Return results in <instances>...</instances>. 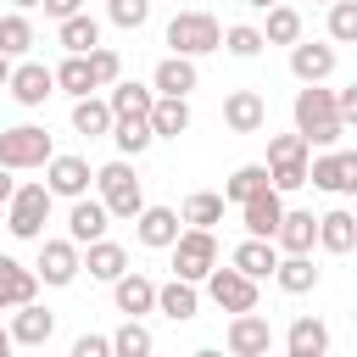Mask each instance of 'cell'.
<instances>
[{
    "mask_svg": "<svg viewBox=\"0 0 357 357\" xmlns=\"http://www.w3.org/2000/svg\"><path fill=\"white\" fill-rule=\"evenodd\" d=\"M290 117H296V134L307 139V151H312V145H318V151H335L340 134H346V123H340V112H335V89H324V84L296 89Z\"/></svg>",
    "mask_w": 357,
    "mask_h": 357,
    "instance_id": "6da1fadb",
    "label": "cell"
},
{
    "mask_svg": "<svg viewBox=\"0 0 357 357\" xmlns=\"http://www.w3.org/2000/svg\"><path fill=\"white\" fill-rule=\"evenodd\" d=\"M95 190H100V206L112 218H123V223H134L145 212V190H139V178H134V167L123 156L106 162V167H95Z\"/></svg>",
    "mask_w": 357,
    "mask_h": 357,
    "instance_id": "7a4b0ae2",
    "label": "cell"
},
{
    "mask_svg": "<svg viewBox=\"0 0 357 357\" xmlns=\"http://www.w3.org/2000/svg\"><path fill=\"white\" fill-rule=\"evenodd\" d=\"M167 45H173V56H212V50H223V22L212 17V11H173V22H167Z\"/></svg>",
    "mask_w": 357,
    "mask_h": 357,
    "instance_id": "3957f363",
    "label": "cell"
},
{
    "mask_svg": "<svg viewBox=\"0 0 357 357\" xmlns=\"http://www.w3.org/2000/svg\"><path fill=\"white\" fill-rule=\"evenodd\" d=\"M50 156H56V145H50V134H45L39 123L0 128V167H11V173H28V167H45Z\"/></svg>",
    "mask_w": 357,
    "mask_h": 357,
    "instance_id": "277c9868",
    "label": "cell"
},
{
    "mask_svg": "<svg viewBox=\"0 0 357 357\" xmlns=\"http://www.w3.org/2000/svg\"><path fill=\"white\" fill-rule=\"evenodd\" d=\"M50 190L45 184H17V195H11V206H6V229L17 234V240H45V218H50Z\"/></svg>",
    "mask_w": 357,
    "mask_h": 357,
    "instance_id": "5b68a950",
    "label": "cell"
},
{
    "mask_svg": "<svg viewBox=\"0 0 357 357\" xmlns=\"http://www.w3.org/2000/svg\"><path fill=\"white\" fill-rule=\"evenodd\" d=\"M212 268H218V234H212V229H184V234L173 240V279L201 284Z\"/></svg>",
    "mask_w": 357,
    "mask_h": 357,
    "instance_id": "8992f818",
    "label": "cell"
},
{
    "mask_svg": "<svg viewBox=\"0 0 357 357\" xmlns=\"http://www.w3.org/2000/svg\"><path fill=\"white\" fill-rule=\"evenodd\" d=\"M33 273H39V284L67 290V284L84 273V251H78L73 240H39V262H33Z\"/></svg>",
    "mask_w": 357,
    "mask_h": 357,
    "instance_id": "52a82bcc",
    "label": "cell"
},
{
    "mask_svg": "<svg viewBox=\"0 0 357 357\" xmlns=\"http://www.w3.org/2000/svg\"><path fill=\"white\" fill-rule=\"evenodd\" d=\"M206 296H212V307H223L229 318H234V312H257V279H245L240 268H212V273H206Z\"/></svg>",
    "mask_w": 357,
    "mask_h": 357,
    "instance_id": "ba28073f",
    "label": "cell"
},
{
    "mask_svg": "<svg viewBox=\"0 0 357 357\" xmlns=\"http://www.w3.org/2000/svg\"><path fill=\"white\" fill-rule=\"evenodd\" d=\"M223 346H229V357H268L273 351V324L262 312H234L229 329H223Z\"/></svg>",
    "mask_w": 357,
    "mask_h": 357,
    "instance_id": "9c48e42d",
    "label": "cell"
},
{
    "mask_svg": "<svg viewBox=\"0 0 357 357\" xmlns=\"http://www.w3.org/2000/svg\"><path fill=\"white\" fill-rule=\"evenodd\" d=\"M6 89H11L17 106H45V100L56 95V67H45V61H17Z\"/></svg>",
    "mask_w": 357,
    "mask_h": 357,
    "instance_id": "30bf717a",
    "label": "cell"
},
{
    "mask_svg": "<svg viewBox=\"0 0 357 357\" xmlns=\"http://www.w3.org/2000/svg\"><path fill=\"white\" fill-rule=\"evenodd\" d=\"M89 184H95V167H89L84 156H50V162H45V190H50V195L78 201V195H89Z\"/></svg>",
    "mask_w": 357,
    "mask_h": 357,
    "instance_id": "8fae6325",
    "label": "cell"
},
{
    "mask_svg": "<svg viewBox=\"0 0 357 357\" xmlns=\"http://www.w3.org/2000/svg\"><path fill=\"white\" fill-rule=\"evenodd\" d=\"M106 229H112V212L100 206V195H78V201H73V212H67V240L84 251V245L106 240Z\"/></svg>",
    "mask_w": 357,
    "mask_h": 357,
    "instance_id": "7c38bea8",
    "label": "cell"
},
{
    "mask_svg": "<svg viewBox=\"0 0 357 357\" xmlns=\"http://www.w3.org/2000/svg\"><path fill=\"white\" fill-rule=\"evenodd\" d=\"M201 84V67L190 61V56H162L156 61V73H151V89L156 95H167V100H190V89Z\"/></svg>",
    "mask_w": 357,
    "mask_h": 357,
    "instance_id": "4fadbf2b",
    "label": "cell"
},
{
    "mask_svg": "<svg viewBox=\"0 0 357 357\" xmlns=\"http://www.w3.org/2000/svg\"><path fill=\"white\" fill-rule=\"evenodd\" d=\"M268 123V100L257 89H229L223 95V128L229 134H257Z\"/></svg>",
    "mask_w": 357,
    "mask_h": 357,
    "instance_id": "5bb4252c",
    "label": "cell"
},
{
    "mask_svg": "<svg viewBox=\"0 0 357 357\" xmlns=\"http://www.w3.org/2000/svg\"><path fill=\"white\" fill-rule=\"evenodd\" d=\"M28 301H39V273L22 268L17 257H0V312H17Z\"/></svg>",
    "mask_w": 357,
    "mask_h": 357,
    "instance_id": "9a60e30c",
    "label": "cell"
},
{
    "mask_svg": "<svg viewBox=\"0 0 357 357\" xmlns=\"http://www.w3.org/2000/svg\"><path fill=\"white\" fill-rule=\"evenodd\" d=\"M240 218H245V234H251V240H273L279 223H284V195H279V190H262L257 201L240 206Z\"/></svg>",
    "mask_w": 357,
    "mask_h": 357,
    "instance_id": "2e32d148",
    "label": "cell"
},
{
    "mask_svg": "<svg viewBox=\"0 0 357 357\" xmlns=\"http://www.w3.org/2000/svg\"><path fill=\"white\" fill-rule=\"evenodd\" d=\"M134 234H139V245H151V251H173V240H178L184 229H178V212H173V206H145V212L134 218Z\"/></svg>",
    "mask_w": 357,
    "mask_h": 357,
    "instance_id": "e0dca14e",
    "label": "cell"
},
{
    "mask_svg": "<svg viewBox=\"0 0 357 357\" xmlns=\"http://www.w3.org/2000/svg\"><path fill=\"white\" fill-rule=\"evenodd\" d=\"M273 245H279V257H312V245H318V218L284 206V223H279Z\"/></svg>",
    "mask_w": 357,
    "mask_h": 357,
    "instance_id": "ac0fdd59",
    "label": "cell"
},
{
    "mask_svg": "<svg viewBox=\"0 0 357 357\" xmlns=\"http://www.w3.org/2000/svg\"><path fill=\"white\" fill-rule=\"evenodd\" d=\"M229 268H240L245 279H257V284H262V279L279 268V245H273V240H251V234H245V240L229 251Z\"/></svg>",
    "mask_w": 357,
    "mask_h": 357,
    "instance_id": "d6986e66",
    "label": "cell"
},
{
    "mask_svg": "<svg viewBox=\"0 0 357 357\" xmlns=\"http://www.w3.org/2000/svg\"><path fill=\"white\" fill-rule=\"evenodd\" d=\"M112 301H117V312L123 318H139V312H156V279H145V273H123L117 284H112Z\"/></svg>",
    "mask_w": 357,
    "mask_h": 357,
    "instance_id": "ffe728a7",
    "label": "cell"
},
{
    "mask_svg": "<svg viewBox=\"0 0 357 357\" xmlns=\"http://www.w3.org/2000/svg\"><path fill=\"white\" fill-rule=\"evenodd\" d=\"M50 335H56V312H50V307L28 301V307L11 312V340H17V346H45Z\"/></svg>",
    "mask_w": 357,
    "mask_h": 357,
    "instance_id": "44dd1931",
    "label": "cell"
},
{
    "mask_svg": "<svg viewBox=\"0 0 357 357\" xmlns=\"http://www.w3.org/2000/svg\"><path fill=\"white\" fill-rule=\"evenodd\" d=\"M290 73L301 78V84H324L329 73H335V45H290Z\"/></svg>",
    "mask_w": 357,
    "mask_h": 357,
    "instance_id": "7402d4cb",
    "label": "cell"
},
{
    "mask_svg": "<svg viewBox=\"0 0 357 357\" xmlns=\"http://www.w3.org/2000/svg\"><path fill=\"white\" fill-rule=\"evenodd\" d=\"M106 106H112V117H117V123H123V117H151L156 89H151V84H134V78H117V84H112V95H106Z\"/></svg>",
    "mask_w": 357,
    "mask_h": 357,
    "instance_id": "603a6c76",
    "label": "cell"
},
{
    "mask_svg": "<svg viewBox=\"0 0 357 357\" xmlns=\"http://www.w3.org/2000/svg\"><path fill=\"white\" fill-rule=\"evenodd\" d=\"M318 245H324V251H335V257H346V251L357 245V212L329 206V212L318 218Z\"/></svg>",
    "mask_w": 357,
    "mask_h": 357,
    "instance_id": "cb8c5ba5",
    "label": "cell"
},
{
    "mask_svg": "<svg viewBox=\"0 0 357 357\" xmlns=\"http://www.w3.org/2000/svg\"><path fill=\"white\" fill-rule=\"evenodd\" d=\"M84 268H89V279L117 284V279L128 273V251H123L117 240H95V245H84Z\"/></svg>",
    "mask_w": 357,
    "mask_h": 357,
    "instance_id": "d4e9b609",
    "label": "cell"
},
{
    "mask_svg": "<svg viewBox=\"0 0 357 357\" xmlns=\"http://www.w3.org/2000/svg\"><path fill=\"white\" fill-rule=\"evenodd\" d=\"M156 312L173 318V324H190L201 312V290L184 284V279H167V284H156Z\"/></svg>",
    "mask_w": 357,
    "mask_h": 357,
    "instance_id": "484cf974",
    "label": "cell"
},
{
    "mask_svg": "<svg viewBox=\"0 0 357 357\" xmlns=\"http://www.w3.org/2000/svg\"><path fill=\"white\" fill-rule=\"evenodd\" d=\"M262 190H273V184H268V162H245V167H234V173L223 178V201H229V206H245V201H257Z\"/></svg>",
    "mask_w": 357,
    "mask_h": 357,
    "instance_id": "4316f807",
    "label": "cell"
},
{
    "mask_svg": "<svg viewBox=\"0 0 357 357\" xmlns=\"http://www.w3.org/2000/svg\"><path fill=\"white\" fill-rule=\"evenodd\" d=\"M307 184H318L329 195H351V184H346V151H318L307 162Z\"/></svg>",
    "mask_w": 357,
    "mask_h": 357,
    "instance_id": "83f0119b",
    "label": "cell"
},
{
    "mask_svg": "<svg viewBox=\"0 0 357 357\" xmlns=\"http://www.w3.org/2000/svg\"><path fill=\"white\" fill-rule=\"evenodd\" d=\"M284 346L296 351V357H329V324L324 318H296L290 324V335H284Z\"/></svg>",
    "mask_w": 357,
    "mask_h": 357,
    "instance_id": "f1b7e54d",
    "label": "cell"
},
{
    "mask_svg": "<svg viewBox=\"0 0 357 357\" xmlns=\"http://www.w3.org/2000/svg\"><path fill=\"white\" fill-rule=\"evenodd\" d=\"M56 39H61V50H67V56H89V50L100 45V22H95L89 11H78V17L56 22Z\"/></svg>",
    "mask_w": 357,
    "mask_h": 357,
    "instance_id": "f546056e",
    "label": "cell"
},
{
    "mask_svg": "<svg viewBox=\"0 0 357 357\" xmlns=\"http://www.w3.org/2000/svg\"><path fill=\"white\" fill-rule=\"evenodd\" d=\"M151 134L156 139H178V134H190V100H167V95H156V106H151Z\"/></svg>",
    "mask_w": 357,
    "mask_h": 357,
    "instance_id": "4dcf8cb0",
    "label": "cell"
},
{
    "mask_svg": "<svg viewBox=\"0 0 357 357\" xmlns=\"http://www.w3.org/2000/svg\"><path fill=\"white\" fill-rule=\"evenodd\" d=\"M112 106L106 100H95V95H84V100H73V128L84 134V139H100V134H112Z\"/></svg>",
    "mask_w": 357,
    "mask_h": 357,
    "instance_id": "1f68e13d",
    "label": "cell"
},
{
    "mask_svg": "<svg viewBox=\"0 0 357 357\" xmlns=\"http://www.w3.org/2000/svg\"><path fill=\"white\" fill-rule=\"evenodd\" d=\"M273 279H279L284 296H307V290H318V268H312V257H279Z\"/></svg>",
    "mask_w": 357,
    "mask_h": 357,
    "instance_id": "d6a6232c",
    "label": "cell"
},
{
    "mask_svg": "<svg viewBox=\"0 0 357 357\" xmlns=\"http://www.w3.org/2000/svg\"><path fill=\"white\" fill-rule=\"evenodd\" d=\"M112 357H156V335L139 318H123L117 335H112Z\"/></svg>",
    "mask_w": 357,
    "mask_h": 357,
    "instance_id": "836d02e7",
    "label": "cell"
},
{
    "mask_svg": "<svg viewBox=\"0 0 357 357\" xmlns=\"http://www.w3.org/2000/svg\"><path fill=\"white\" fill-rule=\"evenodd\" d=\"M223 195L218 190H195L190 201H184V212H178V223H190V229H212V223H223Z\"/></svg>",
    "mask_w": 357,
    "mask_h": 357,
    "instance_id": "e575fe53",
    "label": "cell"
},
{
    "mask_svg": "<svg viewBox=\"0 0 357 357\" xmlns=\"http://www.w3.org/2000/svg\"><path fill=\"white\" fill-rule=\"evenodd\" d=\"M262 45H301V11L296 6H273L262 22Z\"/></svg>",
    "mask_w": 357,
    "mask_h": 357,
    "instance_id": "d590c367",
    "label": "cell"
},
{
    "mask_svg": "<svg viewBox=\"0 0 357 357\" xmlns=\"http://www.w3.org/2000/svg\"><path fill=\"white\" fill-rule=\"evenodd\" d=\"M112 139H117V156L128 162V156H145L156 134H151V123H145V117H123V123H112Z\"/></svg>",
    "mask_w": 357,
    "mask_h": 357,
    "instance_id": "8d00e7d4",
    "label": "cell"
},
{
    "mask_svg": "<svg viewBox=\"0 0 357 357\" xmlns=\"http://www.w3.org/2000/svg\"><path fill=\"white\" fill-rule=\"evenodd\" d=\"M28 50H33V22L22 11H6L0 17V56L11 61V56H28Z\"/></svg>",
    "mask_w": 357,
    "mask_h": 357,
    "instance_id": "74e56055",
    "label": "cell"
},
{
    "mask_svg": "<svg viewBox=\"0 0 357 357\" xmlns=\"http://www.w3.org/2000/svg\"><path fill=\"white\" fill-rule=\"evenodd\" d=\"M56 89H67L73 100L95 95V78H89V56H67V61L56 67Z\"/></svg>",
    "mask_w": 357,
    "mask_h": 357,
    "instance_id": "f35d334b",
    "label": "cell"
},
{
    "mask_svg": "<svg viewBox=\"0 0 357 357\" xmlns=\"http://www.w3.org/2000/svg\"><path fill=\"white\" fill-rule=\"evenodd\" d=\"M223 50H229V56H240V61L262 56V28H251V22H234V28H223Z\"/></svg>",
    "mask_w": 357,
    "mask_h": 357,
    "instance_id": "ab89813d",
    "label": "cell"
},
{
    "mask_svg": "<svg viewBox=\"0 0 357 357\" xmlns=\"http://www.w3.org/2000/svg\"><path fill=\"white\" fill-rule=\"evenodd\" d=\"M329 45H357V0L329 6Z\"/></svg>",
    "mask_w": 357,
    "mask_h": 357,
    "instance_id": "60d3db41",
    "label": "cell"
},
{
    "mask_svg": "<svg viewBox=\"0 0 357 357\" xmlns=\"http://www.w3.org/2000/svg\"><path fill=\"white\" fill-rule=\"evenodd\" d=\"M89 78H95V89H112V84L123 78V56L106 50V45H95V50H89Z\"/></svg>",
    "mask_w": 357,
    "mask_h": 357,
    "instance_id": "b9f144b4",
    "label": "cell"
},
{
    "mask_svg": "<svg viewBox=\"0 0 357 357\" xmlns=\"http://www.w3.org/2000/svg\"><path fill=\"white\" fill-rule=\"evenodd\" d=\"M312 151H307V139L301 134H273L268 139V167H279V162H307Z\"/></svg>",
    "mask_w": 357,
    "mask_h": 357,
    "instance_id": "7bdbcfd3",
    "label": "cell"
},
{
    "mask_svg": "<svg viewBox=\"0 0 357 357\" xmlns=\"http://www.w3.org/2000/svg\"><path fill=\"white\" fill-rule=\"evenodd\" d=\"M106 17H112L117 28H145V17H151V0H106Z\"/></svg>",
    "mask_w": 357,
    "mask_h": 357,
    "instance_id": "ee69618b",
    "label": "cell"
},
{
    "mask_svg": "<svg viewBox=\"0 0 357 357\" xmlns=\"http://www.w3.org/2000/svg\"><path fill=\"white\" fill-rule=\"evenodd\" d=\"M307 162H312V156H307ZM307 162H279V167H268V184H273L279 195L301 190V184H307Z\"/></svg>",
    "mask_w": 357,
    "mask_h": 357,
    "instance_id": "f6af8a7d",
    "label": "cell"
},
{
    "mask_svg": "<svg viewBox=\"0 0 357 357\" xmlns=\"http://www.w3.org/2000/svg\"><path fill=\"white\" fill-rule=\"evenodd\" d=\"M73 357H112V335H78Z\"/></svg>",
    "mask_w": 357,
    "mask_h": 357,
    "instance_id": "bcb514c9",
    "label": "cell"
},
{
    "mask_svg": "<svg viewBox=\"0 0 357 357\" xmlns=\"http://www.w3.org/2000/svg\"><path fill=\"white\" fill-rule=\"evenodd\" d=\"M335 112H340V123H346V128L357 123V84H346V89H335Z\"/></svg>",
    "mask_w": 357,
    "mask_h": 357,
    "instance_id": "7dc6e473",
    "label": "cell"
},
{
    "mask_svg": "<svg viewBox=\"0 0 357 357\" xmlns=\"http://www.w3.org/2000/svg\"><path fill=\"white\" fill-rule=\"evenodd\" d=\"M39 6H45V17H56V22H67V17L84 11V0H39Z\"/></svg>",
    "mask_w": 357,
    "mask_h": 357,
    "instance_id": "c3c4849f",
    "label": "cell"
},
{
    "mask_svg": "<svg viewBox=\"0 0 357 357\" xmlns=\"http://www.w3.org/2000/svg\"><path fill=\"white\" fill-rule=\"evenodd\" d=\"M11 195H17V178H11V167H0V206H11Z\"/></svg>",
    "mask_w": 357,
    "mask_h": 357,
    "instance_id": "681fc988",
    "label": "cell"
},
{
    "mask_svg": "<svg viewBox=\"0 0 357 357\" xmlns=\"http://www.w3.org/2000/svg\"><path fill=\"white\" fill-rule=\"evenodd\" d=\"M11 351H17V340H11V329L0 324V357H11Z\"/></svg>",
    "mask_w": 357,
    "mask_h": 357,
    "instance_id": "f907efd6",
    "label": "cell"
},
{
    "mask_svg": "<svg viewBox=\"0 0 357 357\" xmlns=\"http://www.w3.org/2000/svg\"><path fill=\"white\" fill-rule=\"evenodd\" d=\"M6 84H11V61L0 56V89H6Z\"/></svg>",
    "mask_w": 357,
    "mask_h": 357,
    "instance_id": "816d5d0a",
    "label": "cell"
},
{
    "mask_svg": "<svg viewBox=\"0 0 357 357\" xmlns=\"http://www.w3.org/2000/svg\"><path fill=\"white\" fill-rule=\"evenodd\" d=\"M245 6H257V11H273V6H284V0H245Z\"/></svg>",
    "mask_w": 357,
    "mask_h": 357,
    "instance_id": "f5cc1de1",
    "label": "cell"
},
{
    "mask_svg": "<svg viewBox=\"0 0 357 357\" xmlns=\"http://www.w3.org/2000/svg\"><path fill=\"white\" fill-rule=\"evenodd\" d=\"M11 6H17V11H22V17H28V11H33V6H39V0H11Z\"/></svg>",
    "mask_w": 357,
    "mask_h": 357,
    "instance_id": "db71d44e",
    "label": "cell"
},
{
    "mask_svg": "<svg viewBox=\"0 0 357 357\" xmlns=\"http://www.w3.org/2000/svg\"><path fill=\"white\" fill-rule=\"evenodd\" d=\"M190 357H223V351H218V346H201V351H190Z\"/></svg>",
    "mask_w": 357,
    "mask_h": 357,
    "instance_id": "11a10c76",
    "label": "cell"
},
{
    "mask_svg": "<svg viewBox=\"0 0 357 357\" xmlns=\"http://www.w3.org/2000/svg\"><path fill=\"white\" fill-rule=\"evenodd\" d=\"M351 324H357V307H351Z\"/></svg>",
    "mask_w": 357,
    "mask_h": 357,
    "instance_id": "9f6ffc18",
    "label": "cell"
},
{
    "mask_svg": "<svg viewBox=\"0 0 357 357\" xmlns=\"http://www.w3.org/2000/svg\"><path fill=\"white\" fill-rule=\"evenodd\" d=\"M318 6H335V0H318Z\"/></svg>",
    "mask_w": 357,
    "mask_h": 357,
    "instance_id": "6f0895ef",
    "label": "cell"
},
{
    "mask_svg": "<svg viewBox=\"0 0 357 357\" xmlns=\"http://www.w3.org/2000/svg\"><path fill=\"white\" fill-rule=\"evenodd\" d=\"M290 357H296V351H290Z\"/></svg>",
    "mask_w": 357,
    "mask_h": 357,
    "instance_id": "680465c9",
    "label": "cell"
}]
</instances>
